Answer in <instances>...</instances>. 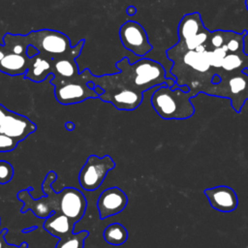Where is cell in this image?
<instances>
[{"mask_svg":"<svg viewBox=\"0 0 248 248\" xmlns=\"http://www.w3.org/2000/svg\"><path fill=\"white\" fill-rule=\"evenodd\" d=\"M4 46L8 51L27 54V47L34 46L40 53L51 58H61L76 52H81L85 40L81 39L72 46L70 38L57 30L40 29L31 31L27 35L6 33L3 37Z\"/></svg>","mask_w":248,"mask_h":248,"instance_id":"6da1fadb","label":"cell"},{"mask_svg":"<svg viewBox=\"0 0 248 248\" xmlns=\"http://www.w3.org/2000/svg\"><path fill=\"white\" fill-rule=\"evenodd\" d=\"M117 73L125 86L139 92H145L153 87L167 84L172 87L175 80L167 78L165 68L157 61L145 57L131 63L128 57H123L115 63Z\"/></svg>","mask_w":248,"mask_h":248,"instance_id":"7a4b0ae2","label":"cell"},{"mask_svg":"<svg viewBox=\"0 0 248 248\" xmlns=\"http://www.w3.org/2000/svg\"><path fill=\"white\" fill-rule=\"evenodd\" d=\"M82 72L88 81H92L104 89V93L99 96L103 102L112 104L119 110H134L141 104L143 93L125 86L117 73L95 76L89 69Z\"/></svg>","mask_w":248,"mask_h":248,"instance_id":"3957f363","label":"cell"},{"mask_svg":"<svg viewBox=\"0 0 248 248\" xmlns=\"http://www.w3.org/2000/svg\"><path fill=\"white\" fill-rule=\"evenodd\" d=\"M193 95L182 90L180 86L175 89L163 84L153 92L151 105L157 114L163 119L183 120L195 113V107L191 103Z\"/></svg>","mask_w":248,"mask_h":248,"instance_id":"277c9868","label":"cell"},{"mask_svg":"<svg viewBox=\"0 0 248 248\" xmlns=\"http://www.w3.org/2000/svg\"><path fill=\"white\" fill-rule=\"evenodd\" d=\"M56 178L57 174L55 171L50 170L47 172L42 184V188L46 196L40 199L32 198V187H28L27 189L19 191L16 197L18 201L23 202L21 212L25 213L27 210H32L34 215L41 219L47 218L53 212H60L59 193H56L52 188V184L56 180Z\"/></svg>","mask_w":248,"mask_h":248,"instance_id":"5b68a950","label":"cell"},{"mask_svg":"<svg viewBox=\"0 0 248 248\" xmlns=\"http://www.w3.org/2000/svg\"><path fill=\"white\" fill-rule=\"evenodd\" d=\"M50 83L54 86L55 99L61 105H74L87 99L99 98L95 90L88 86V80L83 72H80L78 76L73 78H58L52 77Z\"/></svg>","mask_w":248,"mask_h":248,"instance_id":"8992f818","label":"cell"},{"mask_svg":"<svg viewBox=\"0 0 248 248\" xmlns=\"http://www.w3.org/2000/svg\"><path fill=\"white\" fill-rule=\"evenodd\" d=\"M210 32L204 27L199 12L186 14L178 23L177 45L186 49H196L206 43Z\"/></svg>","mask_w":248,"mask_h":248,"instance_id":"52a82bcc","label":"cell"},{"mask_svg":"<svg viewBox=\"0 0 248 248\" xmlns=\"http://www.w3.org/2000/svg\"><path fill=\"white\" fill-rule=\"evenodd\" d=\"M115 168V163L109 155L99 157L90 155L78 174V182L86 191L97 190L105 180L108 172Z\"/></svg>","mask_w":248,"mask_h":248,"instance_id":"ba28073f","label":"cell"},{"mask_svg":"<svg viewBox=\"0 0 248 248\" xmlns=\"http://www.w3.org/2000/svg\"><path fill=\"white\" fill-rule=\"evenodd\" d=\"M119 37L123 46L137 56L144 57L153 48L145 29L137 21L124 22L119 29Z\"/></svg>","mask_w":248,"mask_h":248,"instance_id":"9c48e42d","label":"cell"},{"mask_svg":"<svg viewBox=\"0 0 248 248\" xmlns=\"http://www.w3.org/2000/svg\"><path fill=\"white\" fill-rule=\"evenodd\" d=\"M37 131V125L27 116L9 110L0 125V133L8 136L17 142L22 141Z\"/></svg>","mask_w":248,"mask_h":248,"instance_id":"30bf717a","label":"cell"},{"mask_svg":"<svg viewBox=\"0 0 248 248\" xmlns=\"http://www.w3.org/2000/svg\"><path fill=\"white\" fill-rule=\"evenodd\" d=\"M87 207V201L84 195L74 187L64 188L59 192L60 212L78 223L84 215Z\"/></svg>","mask_w":248,"mask_h":248,"instance_id":"8fae6325","label":"cell"},{"mask_svg":"<svg viewBox=\"0 0 248 248\" xmlns=\"http://www.w3.org/2000/svg\"><path fill=\"white\" fill-rule=\"evenodd\" d=\"M128 203V197L123 190L114 186L101 193L97 202L100 218L106 219L123 211Z\"/></svg>","mask_w":248,"mask_h":248,"instance_id":"7c38bea8","label":"cell"},{"mask_svg":"<svg viewBox=\"0 0 248 248\" xmlns=\"http://www.w3.org/2000/svg\"><path fill=\"white\" fill-rule=\"evenodd\" d=\"M203 192L211 207L220 212H232L238 205L237 195L229 186L220 185L207 188Z\"/></svg>","mask_w":248,"mask_h":248,"instance_id":"4fadbf2b","label":"cell"},{"mask_svg":"<svg viewBox=\"0 0 248 248\" xmlns=\"http://www.w3.org/2000/svg\"><path fill=\"white\" fill-rule=\"evenodd\" d=\"M52 64L53 59L39 52L31 57V63L24 75V78L34 82L46 80L49 76H52Z\"/></svg>","mask_w":248,"mask_h":248,"instance_id":"5bb4252c","label":"cell"},{"mask_svg":"<svg viewBox=\"0 0 248 248\" xmlns=\"http://www.w3.org/2000/svg\"><path fill=\"white\" fill-rule=\"evenodd\" d=\"M76 223L61 212H53L45 219L44 229L57 238L65 237L74 232Z\"/></svg>","mask_w":248,"mask_h":248,"instance_id":"9a60e30c","label":"cell"},{"mask_svg":"<svg viewBox=\"0 0 248 248\" xmlns=\"http://www.w3.org/2000/svg\"><path fill=\"white\" fill-rule=\"evenodd\" d=\"M31 63V57L27 54L15 53L8 51L0 61V72L15 77L25 75L29 65Z\"/></svg>","mask_w":248,"mask_h":248,"instance_id":"2e32d148","label":"cell"},{"mask_svg":"<svg viewBox=\"0 0 248 248\" xmlns=\"http://www.w3.org/2000/svg\"><path fill=\"white\" fill-rule=\"evenodd\" d=\"M80 52L73 53L66 57L53 59L52 64V75L53 78H73L80 74L77 63V58Z\"/></svg>","mask_w":248,"mask_h":248,"instance_id":"e0dca14e","label":"cell"},{"mask_svg":"<svg viewBox=\"0 0 248 248\" xmlns=\"http://www.w3.org/2000/svg\"><path fill=\"white\" fill-rule=\"evenodd\" d=\"M103 236L106 242L110 245L119 246L126 242L128 238V231L119 223H112L104 230Z\"/></svg>","mask_w":248,"mask_h":248,"instance_id":"ac0fdd59","label":"cell"},{"mask_svg":"<svg viewBox=\"0 0 248 248\" xmlns=\"http://www.w3.org/2000/svg\"><path fill=\"white\" fill-rule=\"evenodd\" d=\"M89 236V232L80 231L72 232L58 240L55 248H84V241Z\"/></svg>","mask_w":248,"mask_h":248,"instance_id":"d6986e66","label":"cell"},{"mask_svg":"<svg viewBox=\"0 0 248 248\" xmlns=\"http://www.w3.org/2000/svg\"><path fill=\"white\" fill-rule=\"evenodd\" d=\"M14 167L11 163L0 160V184L9 183L14 177Z\"/></svg>","mask_w":248,"mask_h":248,"instance_id":"ffe728a7","label":"cell"},{"mask_svg":"<svg viewBox=\"0 0 248 248\" xmlns=\"http://www.w3.org/2000/svg\"><path fill=\"white\" fill-rule=\"evenodd\" d=\"M17 141L0 133V152L13 151L17 146Z\"/></svg>","mask_w":248,"mask_h":248,"instance_id":"44dd1931","label":"cell"},{"mask_svg":"<svg viewBox=\"0 0 248 248\" xmlns=\"http://www.w3.org/2000/svg\"><path fill=\"white\" fill-rule=\"evenodd\" d=\"M8 233V229L7 228H5L1 232H0V248H4L7 244H8V242L6 241V239H5V235Z\"/></svg>","mask_w":248,"mask_h":248,"instance_id":"7402d4cb","label":"cell"},{"mask_svg":"<svg viewBox=\"0 0 248 248\" xmlns=\"http://www.w3.org/2000/svg\"><path fill=\"white\" fill-rule=\"evenodd\" d=\"M38 53H39V50H38L37 48H35L34 46H29L27 47V55H28L29 57H33V56L37 55Z\"/></svg>","mask_w":248,"mask_h":248,"instance_id":"603a6c76","label":"cell"},{"mask_svg":"<svg viewBox=\"0 0 248 248\" xmlns=\"http://www.w3.org/2000/svg\"><path fill=\"white\" fill-rule=\"evenodd\" d=\"M8 111V108H5L2 104H0V125L2 124L5 116H6V113Z\"/></svg>","mask_w":248,"mask_h":248,"instance_id":"cb8c5ba5","label":"cell"},{"mask_svg":"<svg viewBox=\"0 0 248 248\" xmlns=\"http://www.w3.org/2000/svg\"><path fill=\"white\" fill-rule=\"evenodd\" d=\"M4 248H28L27 242H22L20 245H14V244H7Z\"/></svg>","mask_w":248,"mask_h":248,"instance_id":"d4e9b609","label":"cell"},{"mask_svg":"<svg viewBox=\"0 0 248 248\" xmlns=\"http://www.w3.org/2000/svg\"><path fill=\"white\" fill-rule=\"evenodd\" d=\"M64 126H65L66 130H68V131H74L76 129V124L72 121H67Z\"/></svg>","mask_w":248,"mask_h":248,"instance_id":"484cf974","label":"cell"},{"mask_svg":"<svg viewBox=\"0 0 248 248\" xmlns=\"http://www.w3.org/2000/svg\"><path fill=\"white\" fill-rule=\"evenodd\" d=\"M126 13H127L129 16H134V15L137 14V9H136L135 6H132V5H131V6L127 7Z\"/></svg>","mask_w":248,"mask_h":248,"instance_id":"4316f807","label":"cell"},{"mask_svg":"<svg viewBox=\"0 0 248 248\" xmlns=\"http://www.w3.org/2000/svg\"><path fill=\"white\" fill-rule=\"evenodd\" d=\"M7 53V49L5 47L4 45L0 44V61L2 60V58L5 56V54Z\"/></svg>","mask_w":248,"mask_h":248,"instance_id":"83f0119b","label":"cell"},{"mask_svg":"<svg viewBox=\"0 0 248 248\" xmlns=\"http://www.w3.org/2000/svg\"><path fill=\"white\" fill-rule=\"evenodd\" d=\"M94 90H95V92L100 96V95H102L103 93H104V89L102 88V87H100V86H98V85H96L95 86V88H94Z\"/></svg>","mask_w":248,"mask_h":248,"instance_id":"f1b7e54d","label":"cell"},{"mask_svg":"<svg viewBox=\"0 0 248 248\" xmlns=\"http://www.w3.org/2000/svg\"><path fill=\"white\" fill-rule=\"evenodd\" d=\"M248 99V86H247V88H246V91H245V93H244V100L246 101Z\"/></svg>","mask_w":248,"mask_h":248,"instance_id":"f546056e","label":"cell"},{"mask_svg":"<svg viewBox=\"0 0 248 248\" xmlns=\"http://www.w3.org/2000/svg\"><path fill=\"white\" fill-rule=\"evenodd\" d=\"M245 5H246V9H247V11H248V0L245 1Z\"/></svg>","mask_w":248,"mask_h":248,"instance_id":"4dcf8cb0","label":"cell"},{"mask_svg":"<svg viewBox=\"0 0 248 248\" xmlns=\"http://www.w3.org/2000/svg\"><path fill=\"white\" fill-rule=\"evenodd\" d=\"M0 224H1V218H0Z\"/></svg>","mask_w":248,"mask_h":248,"instance_id":"1f68e13d","label":"cell"}]
</instances>
